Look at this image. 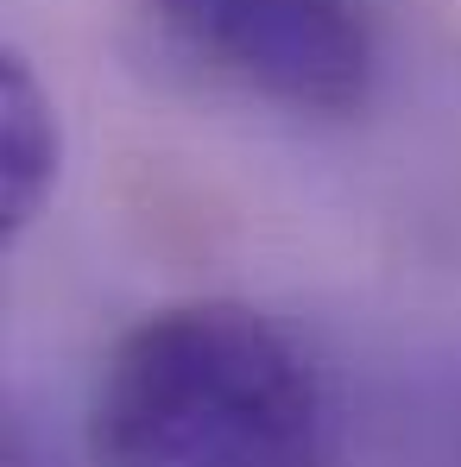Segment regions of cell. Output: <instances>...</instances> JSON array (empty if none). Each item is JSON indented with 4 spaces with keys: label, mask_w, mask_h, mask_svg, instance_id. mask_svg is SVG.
Segmentation results:
<instances>
[{
    "label": "cell",
    "mask_w": 461,
    "mask_h": 467,
    "mask_svg": "<svg viewBox=\"0 0 461 467\" xmlns=\"http://www.w3.org/2000/svg\"><path fill=\"white\" fill-rule=\"evenodd\" d=\"M152 6L203 64L298 114H354L380 70L367 0H152Z\"/></svg>",
    "instance_id": "7a4b0ae2"
},
{
    "label": "cell",
    "mask_w": 461,
    "mask_h": 467,
    "mask_svg": "<svg viewBox=\"0 0 461 467\" xmlns=\"http://www.w3.org/2000/svg\"><path fill=\"white\" fill-rule=\"evenodd\" d=\"M64 171V127L58 101L38 70L6 51L0 57V234H26L51 202Z\"/></svg>",
    "instance_id": "3957f363"
},
{
    "label": "cell",
    "mask_w": 461,
    "mask_h": 467,
    "mask_svg": "<svg viewBox=\"0 0 461 467\" xmlns=\"http://www.w3.org/2000/svg\"><path fill=\"white\" fill-rule=\"evenodd\" d=\"M322 404L298 341L246 304H171L108 354L95 467H316Z\"/></svg>",
    "instance_id": "6da1fadb"
}]
</instances>
